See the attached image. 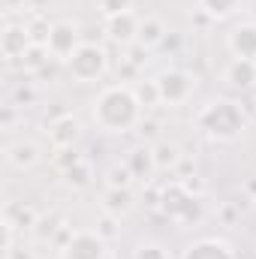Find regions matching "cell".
Returning a JSON list of instances; mask_svg holds the SVG:
<instances>
[{"label": "cell", "mask_w": 256, "mask_h": 259, "mask_svg": "<svg viewBox=\"0 0 256 259\" xmlns=\"http://www.w3.org/2000/svg\"><path fill=\"white\" fill-rule=\"evenodd\" d=\"M133 259H169V250L160 241H139L133 250Z\"/></svg>", "instance_id": "cell-28"}, {"label": "cell", "mask_w": 256, "mask_h": 259, "mask_svg": "<svg viewBox=\"0 0 256 259\" xmlns=\"http://www.w3.org/2000/svg\"><path fill=\"white\" fill-rule=\"evenodd\" d=\"M66 229V220L64 214H58V211H52V214H39V220H36V226H33V241L36 244H49V241H55L61 232Z\"/></svg>", "instance_id": "cell-19"}, {"label": "cell", "mask_w": 256, "mask_h": 259, "mask_svg": "<svg viewBox=\"0 0 256 259\" xmlns=\"http://www.w3.org/2000/svg\"><path fill=\"white\" fill-rule=\"evenodd\" d=\"M97 9L103 18H112V15H121L133 9V0H97Z\"/></svg>", "instance_id": "cell-29"}, {"label": "cell", "mask_w": 256, "mask_h": 259, "mask_svg": "<svg viewBox=\"0 0 256 259\" xmlns=\"http://www.w3.org/2000/svg\"><path fill=\"white\" fill-rule=\"evenodd\" d=\"M253 112H256V91H253Z\"/></svg>", "instance_id": "cell-37"}, {"label": "cell", "mask_w": 256, "mask_h": 259, "mask_svg": "<svg viewBox=\"0 0 256 259\" xmlns=\"http://www.w3.org/2000/svg\"><path fill=\"white\" fill-rule=\"evenodd\" d=\"M241 9V0H199V12L208 21H226Z\"/></svg>", "instance_id": "cell-22"}, {"label": "cell", "mask_w": 256, "mask_h": 259, "mask_svg": "<svg viewBox=\"0 0 256 259\" xmlns=\"http://www.w3.org/2000/svg\"><path fill=\"white\" fill-rule=\"evenodd\" d=\"M46 136H49V145H52L55 151H66V148H75V145L81 142L84 127H81V121H78L75 115H58V118L49 124Z\"/></svg>", "instance_id": "cell-9"}, {"label": "cell", "mask_w": 256, "mask_h": 259, "mask_svg": "<svg viewBox=\"0 0 256 259\" xmlns=\"http://www.w3.org/2000/svg\"><path fill=\"white\" fill-rule=\"evenodd\" d=\"M181 181H184V187H187L190 193H196V196H202V193H205V184H202V181H199L196 175H193V178H181Z\"/></svg>", "instance_id": "cell-35"}, {"label": "cell", "mask_w": 256, "mask_h": 259, "mask_svg": "<svg viewBox=\"0 0 256 259\" xmlns=\"http://www.w3.org/2000/svg\"><path fill=\"white\" fill-rule=\"evenodd\" d=\"M78 160H81V154H75L72 148H66V151H58V157H55V166L64 172V169H69V166H72V163H78Z\"/></svg>", "instance_id": "cell-31"}, {"label": "cell", "mask_w": 256, "mask_h": 259, "mask_svg": "<svg viewBox=\"0 0 256 259\" xmlns=\"http://www.w3.org/2000/svg\"><path fill=\"white\" fill-rule=\"evenodd\" d=\"M148 61H151V49H145V46H139V42L130 46V64L133 66H145Z\"/></svg>", "instance_id": "cell-30"}, {"label": "cell", "mask_w": 256, "mask_h": 259, "mask_svg": "<svg viewBox=\"0 0 256 259\" xmlns=\"http://www.w3.org/2000/svg\"><path fill=\"white\" fill-rule=\"evenodd\" d=\"M49 61H55V58H52V52H49L46 46H30L27 55H24L18 64H21L24 72H42V69L49 66Z\"/></svg>", "instance_id": "cell-23"}, {"label": "cell", "mask_w": 256, "mask_h": 259, "mask_svg": "<svg viewBox=\"0 0 256 259\" xmlns=\"http://www.w3.org/2000/svg\"><path fill=\"white\" fill-rule=\"evenodd\" d=\"M181 259H238L232 244L223 241V238H199L184 247Z\"/></svg>", "instance_id": "cell-14"}, {"label": "cell", "mask_w": 256, "mask_h": 259, "mask_svg": "<svg viewBox=\"0 0 256 259\" xmlns=\"http://www.w3.org/2000/svg\"><path fill=\"white\" fill-rule=\"evenodd\" d=\"M223 84L232 91H256V61L232 58L223 66Z\"/></svg>", "instance_id": "cell-13"}, {"label": "cell", "mask_w": 256, "mask_h": 259, "mask_svg": "<svg viewBox=\"0 0 256 259\" xmlns=\"http://www.w3.org/2000/svg\"><path fill=\"white\" fill-rule=\"evenodd\" d=\"M27 33H30V39H33V46H46L49 42V33H52V21L42 15V12H33L27 21Z\"/></svg>", "instance_id": "cell-24"}, {"label": "cell", "mask_w": 256, "mask_h": 259, "mask_svg": "<svg viewBox=\"0 0 256 259\" xmlns=\"http://www.w3.org/2000/svg\"><path fill=\"white\" fill-rule=\"evenodd\" d=\"M66 72L78 84H94L109 72V52L97 42H81L75 55L66 61Z\"/></svg>", "instance_id": "cell-4"}, {"label": "cell", "mask_w": 256, "mask_h": 259, "mask_svg": "<svg viewBox=\"0 0 256 259\" xmlns=\"http://www.w3.org/2000/svg\"><path fill=\"white\" fill-rule=\"evenodd\" d=\"M78 46H81V27H78L75 21H69V18H58V21H52V33H49L46 49L52 52L55 61H64L66 64V61L75 55Z\"/></svg>", "instance_id": "cell-7"}, {"label": "cell", "mask_w": 256, "mask_h": 259, "mask_svg": "<svg viewBox=\"0 0 256 259\" xmlns=\"http://www.w3.org/2000/svg\"><path fill=\"white\" fill-rule=\"evenodd\" d=\"M247 124H250V118H247L244 106L229 97H214L196 112V130L208 142H220V145L241 139Z\"/></svg>", "instance_id": "cell-2"}, {"label": "cell", "mask_w": 256, "mask_h": 259, "mask_svg": "<svg viewBox=\"0 0 256 259\" xmlns=\"http://www.w3.org/2000/svg\"><path fill=\"white\" fill-rule=\"evenodd\" d=\"M217 217H220V220H223L226 226H235V220H238V208H235L232 202H226V205H223V208L217 211Z\"/></svg>", "instance_id": "cell-32"}, {"label": "cell", "mask_w": 256, "mask_h": 259, "mask_svg": "<svg viewBox=\"0 0 256 259\" xmlns=\"http://www.w3.org/2000/svg\"><path fill=\"white\" fill-rule=\"evenodd\" d=\"M139 24H142V18L133 9L121 12V15H112V18H103V30L109 36V42H115L121 49H130L139 42Z\"/></svg>", "instance_id": "cell-8"}, {"label": "cell", "mask_w": 256, "mask_h": 259, "mask_svg": "<svg viewBox=\"0 0 256 259\" xmlns=\"http://www.w3.org/2000/svg\"><path fill=\"white\" fill-rule=\"evenodd\" d=\"M36 220H39V214H36L30 205H24V202H12V205H6V211H3V223H9V226L18 229V232H33Z\"/></svg>", "instance_id": "cell-18"}, {"label": "cell", "mask_w": 256, "mask_h": 259, "mask_svg": "<svg viewBox=\"0 0 256 259\" xmlns=\"http://www.w3.org/2000/svg\"><path fill=\"white\" fill-rule=\"evenodd\" d=\"M39 259H49V256H39Z\"/></svg>", "instance_id": "cell-39"}, {"label": "cell", "mask_w": 256, "mask_h": 259, "mask_svg": "<svg viewBox=\"0 0 256 259\" xmlns=\"http://www.w3.org/2000/svg\"><path fill=\"white\" fill-rule=\"evenodd\" d=\"M154 81H157V91H160V103L169 106V109L190 103V97L196 94V75L181 69V66H169V69L157 72Z\"/></svg>", "instance_id": "cell-5"}, {"label": "cell", "mask_w": 256, "mask_h": 259, "mask_svg": "<svg viewBox=\"0 0 256 259\" xmlns=\"http://www.w3.org/2000/svg\"><path fill=\"white\" fill-rule=\"evenodd\" d=\"M3 157H6V163H9L12 169L27 172V169H33V166L42 160V148H39L33 139H18V142H9V145L3 148Z\"/></svg>", "instance_id": "cell-12"}, {"label": "cell", "mask_w": 256, "mask_h": 259, "mask_svg": "<svg viewBox=\"0 0 256 259\" xmlns=\"http://www.w3.org/2000/svg\"><path fill=\"white\" fill-rule=\"evenodd\" d=\"M61 184H64L66 190H72V193L88 190V187L94 184V163H91L88 157H81L78 163H72L69 169L61 172Z\"/></svg>", "instance_id": "cell-17"}, {"label": "cell", "mask_w": 256, "mask_h": 259, "mask_svg": "<svg viewBox=\"0 0 256 259\" xmlns=\"http://www.w3.org/2000/svg\"><path fill=\"white\" fill-rule=\"evenodd\" d=\"M133 91H136V97H139L142 109H154V106H163V103H160V91H157V81H154V78L133 84Z\"/></svg>", "instance_id": "cell-26"}, {"label": "cell", "mask_w": 256, "mask_h": 259, "mask_svg": "<svg viewBox=\"0 0 256 259\" xmlns=\"http://www.w3.org/2000/svg\"><path fill=\"white\" fill-rule=\"evenodd\" d=\"M169 223H175L178 229L199 226L202 223V196L190 193L184 187V181H169L160 184V208H157Z\"/></svg>", "instance_id": "cell-3"}, {"label": "cell", "mask_w": 256, "mask_h": 259, "mask_svg": "<svg viewBox=\"0 0 256 259\" xmlns=\"http://www.w3.org/2000/svg\"><path fill=\"white\" fill-rule=\"evenodd\" d=\"M109 259H115V256H112V253H109Z\"/></svg>", "instance_id": "cell-38"}, {"label": "cell", "mask_w": 256, "mask_h": 259, "mask_svg": "<svg viewBox=\"0 0 256 259\" xmlns=\"http://www.w3.org/2000/svg\"><path fill=\"white\" fill-rule=\"evenodd\" d=\"M136 130H139L145 139H151V136H157V130H160V127H157V121H145V118H142V124H139Z\"/></svg>", "instance_id": "cell-36"}, {"label": "cell", "mask_w": 256, "mask_h": 259, "mask_svg": "<svg viewBox=\"0 0 256 259\" xmlns=\"http://www.w3.org/2000/svg\"><path fill=\"white\" fill-rule=\"evenodd\" d=\"M100 205L112 217H127L130 211L136 208V193H133V187H106Z\"/></svg>", "instance_id": "cell-16"}, {"label": "cell", "mask_w": 256, "mask_h": 259, "mask_svg": "<svg viewBox=\"0 0 256 259\" xmlns=\"http://www.w3.org/2000/svg\"><path fill=\"white\" fill-rule=\"evenodd\" d=\"M133 172L127 169V163L121 160V163H115L109 172H106V187H133Z\"/></svg>", "instance_id": "cell-27"}, {"label": "cell", "mask_w": 256, "mask_h": 259, "mask_svg": "<svg viewBox=\"0 0 256 259\" xmlns=\"http://www.w3.org/2000/svg\"><path fill=\"white\" fill-rule=\"evenodd\" d=\"M151 151H154L157 172H172V169L181 163V148H178L175 142H166V139H160L157 145H151Z\"/></svg>", "instance_id": "cell-21"}, {"label": "cell", "mask_w": 256, "mask_h": 259, "mask_svg": "<svg viewBox=\"0 0 256 259\" xmlns=\"http://www.w3.org/2000/svg\"><path fill=\"white\" fill-rule=\"evenodd\" d=\"M30 46H33V39H30V33H27V24H24V21H21V24L6 21V27H3V33H0V55H3L9 64H15V61H21V58L27 55Z\"/></svg>", "instance_id": "cell-10"}, {"label": "cell", "mask_w": 256, "mask_h": 259, "mask_svg": "<svg viewBox=\"0 0 256 259\" xmlns=\"http://www.w3.org/2000/svg\"><path fill=\"white\" fill-rule=\"evenodd\" d=\"M94 232L112 244L115 238H121V217H112V214H106V211H103V214L97 217V226H94Z\"/></svg>", "instance_id": "cell-25"}, {"label": "cell", "mask_w": 256, "mask_h": 259, "mask_svg": "<svg viewBox=\"0 0 256 259\" xmlns=\"http://www.w3.org/2000/svg\"><path fill=\"white\" fill-rule=\"evenodd\" d=\"M166 24L157 18V15H145L142 18V24H139V46H145V49H157V46H163L166 42Z\"/></svg>", "instance_id": "cell-20"}, {"label": "cell", "mask_w": 256, "mask_h": 259, "mask_svg": "<svg viewBox=\"0 0 256 259\" xmlns=\"http://www.w3.org/2000/svg\"><path fill=\"white\" fill-rule=\"evenodd\" d=\"M124 163H127V169L133 172V178H139V181H151V175L157 172L151 145H136V148H130L127 154H124Z\"/></svg>", "instance_id": "cell-15"}, {"label": "cell", "mask_w": 256, "mask_h": 259, "mask_svg": "<svg viewBox=\"0 0 256 259\" xmlns=\"http://www.w3.org/2000/svg\"><path fill=\"white\" fill-rule=\"evenodd\" d=\"M3 259H39V256H36L30 247H24V244H15V247H12V250H9Z\"/></svg>", "instance_id": "cell-33"}, {"label": "cell", "mask_w": 256, "mask_h": 259, "mask_svg": "<svg viewBox=\"0 0 256 259\" xmlns=\"http://www.w3.org/2000/svg\"><path fill=\"white\" fill-rule=\"evenodd\" d=\"M226 49L232 58L256 61V21H241L226 33Z\"/></svg>", "instance_id": "cell-11"}, {"label": "cell", "mask_w": 256, "mask_h": 259, "mask_svg": "<svg viewBox=\"0 0 256 259\" xmlns=\"http://www.w3.org/2000/svg\"><path fill=\"white\" fill-rule=\"evenodd\" d=\"M33 97H36V94H33V88H30V84H24V88H18V91H15V103H18V106H30V103H33Z\"/></svg>", "instance_id": "cell-34"}, {"label": "cell", "mask_w": 256, "mask_h": 259, "mask_svg": "<svg viewBox=\"0 0 256 259\" xmlns=\"http://www.w3.org/2000/svg\"><path fill=\"white\" fill-rule=\"evenodd\" d=\"M58 253L61 259H109V241L94 229H72Z\"/></svg>", "instance_id": "cell-6"}, {"label": "cell", "mask_w": 256, "mask_h": 259, "mask_svg": "<svg viewBox=\"0 0 256 259\" xmlns=\"http://www.w3.org/2000/svg\"><path fill=\"white\" fill-rule=\"evenodd\" d=\"M145 109L130 84H109L103 88L94 103H91V121L100 133L109 136H124L142 124Z\"/></svg>", "instance_id": "cell-1"}]
</instances>
